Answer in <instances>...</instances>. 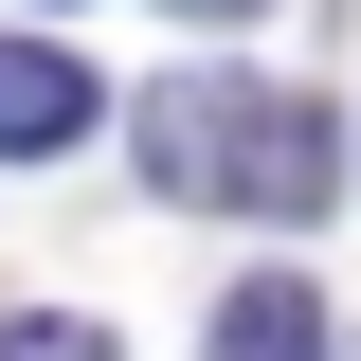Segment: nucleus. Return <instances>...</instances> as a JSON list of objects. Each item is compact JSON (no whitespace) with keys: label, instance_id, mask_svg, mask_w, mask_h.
Returning a JSON list of instances; mask_svg holds the SVG:
<instances>
[{"label":"nucleus","instance_id":"obj_1","mask_svg":"<svg viewBox=\"0 0 361 361\" xmlns=\"http://www.w3.org/2000/svg\"><path fill=\"white\" fill-rule=\"evenodd\" d=\"M145 180L199 217H325L343 199V127L271 73H163L145 90Z\"/></svg>","mask_w":361,"mask_h":361},{"label":"nucleus","instance_id":"obj_2","mask_svg":"<svg viewBox=\"0 0 361 361\" xmlns=\"http://www.w3.org/2000/svg\"><path fill=\"white\" fill-rule=\"evenodd\" d=\"M73 127H90V73L54 37H0V163H54Z\"/></svg>","mask_w":361,"mask_h":361},{"label":"nucleus","instance_id":"obj_3","mask_svg":"<svg viewBox=\"0 0 361 361\" xmlns=\"http://www.w3.org/2000/svg\"><path fill=\"white\" fill-rule=\"evenodd\" d=\"M199 361H325V289H307V271L217 289V343H199Z\"/></svg>","mask_w":361,"mask_h":361},{"label":"nucleus","instance_id":"obj_4","mask_svg":"<svg viewBox=\"0 0 361 361\" xmlns=\"http://www.w3.org/2000/svg\"><path fill=\"white\" fill-rule=\"evenodd\" d=\"M0 361H127L109 325H73V307H37V325H0Z\"/></svg>","mask_w":361,"mask_h":361},{"label":"nucleus","instance_id":"obj_5","mask_svg":"<svg viewBox=\"0 0 361 361\" xmlns=\"http://www.w3.org/2000/svg\"><path fill=\"white\" fill-rule=\"evenodd\" d=\"M163 18H271V0H163Z\"/></svg>","mask_w":361,"mask_h":361}]
</instances>
